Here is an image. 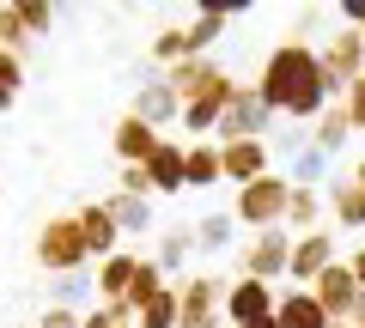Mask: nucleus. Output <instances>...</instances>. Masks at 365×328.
I'll return each mask as SVG.
<instances>
[{
  "mask_svg": "<svg viewBox=\"0 0 365 328\" xmlns=\"http://www.w3.org/2000/svg\"><path fill=\"white\" fill-rule=\"evenodd\" d=\"M287 231H292V237H311V231H323V189H292Z\"/></svg>",
  "mask_w": 365,
  "mask_h": 328,
  "instance_id": "23",
  "label": "nucleus"
},
{
  "mask_svg": "<svg viewBox=\"0 0 365 328\" xmlns=\"http://www.w3.org/2000/svg\"><path fill=\"white\" fill-rule=\"evenodd\" d=\"M311 85H323V55H317L304 37L274 43V49H268V61H262V73H256L262 104H268L274 116H287V110L299 104V97L311 92Z\"/></svg>",
  "mask_w": 365,
  "mask_h": 328,
  "instance_id": "1",
  "label": "nucleus"
},
{
  "mask_svg": "<svg viewBox=\"0 0 365 328\" xmlns=\"http://www.w3.org/2000/svg\"><path fill=\"white\" fill-rule=\"evenodd\" d=\"M353 189H359V195H365V158H359V164H353Z\"/></svg>",
  "mask_w": 365,
  "mask_h": 328,
  "instance_id": "38",
  "label": "nucleus"
},
{
  "mask_svg": "<svg viewBox=\"0 0 365 328\" xmlns=\"http://www.w3.org/2000/svg\"><path fill=\"white\" fill-rule=\"evenodd\" d=\"M189 55H195V49H189V25H165L153 43H146V61L165 67V73H170L177 61H189Z\"/></svg>",
  "mask_w": 365,
  "mask_h": 328,
  "instance_id": "24",
  "label": "nucleus"
},
{
  "mask_svg": "<svg viewBox=\"0 0 365 328\" xmlns=\"http://www.w3.org/2000/svg\"><path fill=\"white\" fill-rule=\"evenodd\" d=\"M274 304H280V286H268V280H232V292H225V328L268 322Z\"/></svg>",
  "mask_w": 365,
  "mask_h": 328,
  "instance_id": "11",
  "label": "nucleus"
},
{
  "mask_svg": "<svg viewBox=\"0 0 365 328\" xmlns=\"http://www.w3.org/2000/svg\"><path fill=\"white\" fill-rule=\"evenodd\" d=\"M128 110L146 122V128H158V134H165V128H182V97L170 92V79H158V85H140Z\"/></svg>",
  "mask_w": 365,
  "mask_h": 328,
  "instance_id": "15",
  "label": "nucleus"
},
{
  "mask_svg": "<svg viewBox=\"0 0 365 328\" xmlns=\"http://www.w3.org/2000/svg\"><path fill=\"white\" fill-rule=\"evenodd\" d=\"M19 13H25V31H31V37H49V31L61 25V13L43 6V0H19Z\"/></svg>",
  "mask_w": 365,
  "mask_h": 328,
  "instance_id": "30",
  "label": "nucleus"
},
{
  "mask_svg": "<svg viewBox=\"0 0 365 328\" xmlns=\"http://www.w3.org/2000/svg\"><path fill=\"white\" fill-rule=\"evenodd\" d=\"M220 158H225V183H232V189H250L256 176L274 171V164H268L274 146L268 140H232V146H220Z\"/></svg>",
  "mask_w": 365,
  "mask_h": 328,
  "instance_id": "14",
  "label": "nucleus"
},
{
  "mask_svg": "<svg viewBox=\"0 0 365 328\" xmlns=\"http://www.w3.org/2000/svg\"><path fill=\"white\" fill-rule=\"evenodd\" d=\"M146 183L153 195H182L189 189V140H165L153 158H146Z\"/></svg>",
  "mask_w": 365,
  "mask_h": 328,
  "instance_id": "13",
  "label": "nucleus"
},
{
  "mask_svg": "<svg viewBox=\"0 0 365 328\" xmlns=\"http://www.w3.org/2000/svg\"><path fill=\"white\" fill-rule=\"evenodd\" d=\"M274 110L262 104V92L256 85H237L232 92V104H225V116H220V134L213 140L220 146H232V140H274Z\"/></svg>",
  "mask_w": 365,
  "mask_h": 328,
  "instance_id": "6",
  "label": "nucleus"
},
{
  "mask_svg": "<svg viewBox=\"0 0 365 328\" xmlns=\"http://www.w3.org/2000/svg\"><path fill=\"white\" fill-rule=\"evenodd\" d=\"M122 195H146V201H153V183H146V164H122Z\"/></svg>",
  "mask_w": 365,
  "mask_h": 328,
  "instance_id": "36",
  "label": "nucleus"
},
{
  "mask_svg": "<svg viewBox=\"0 0 365 328\" xmlns=\"http://www.w3.org/2000/svg\"><path fill=\"white\" fill-rule=\"evenodd\" d=\"M31 255H37V268H43L49 280L98 268V262H91V250H86V231H79L73 213H55V219H43V225H37V243H31Z\"/></svg>",
  "mask_w": 365,
  "mask_h": 328,
  "instance_id": "2",
  "label": "nucleus"
},
{
  "mask_svg": "<svg viewBox=\"0 0 365 328\" xmlns=\"http://www.w3.org/2000/svg\"><path fill=\"white\" fill-rule=\"evenodd\" d=\"M189 255H195V225H170V231L158 237V268H165V274H182Z\"/></svg>",
  "mask_w": 365,
  "mask_h": 328,
  "instance_id": "26",
  "label": "nucleus"
},
{
  "mask_svg": "<svg viewBox=\"0 0 365 328\" xmlns=\"http://www.w3.org/2000/svg\"><path fill=\"white\" fill-rule=\"evenodd\" d=\"M13 104H19V97H13V92H6V85H0V116H6V110H13Z\"/></svg>",
  "mask_w": 365,
  "mask_h": 328,
  "instance_id": "39",
  "label": "nucleus"
},
{
  "mask_svg": "<svg viewBox=\"0 0 365 328\" xmlns=\"http://www.w3.org/2000/svg\"><path fill=\"white\" fill-rule=\"evenodd\" d=\"M158 146H165V134L146 128L134 110H122V122H116V158H122V164H146Z\"/></svg>",
  "mask_w": 365,
  "mask_h": 328,
  "instance_id": "17",
  "label": "nucleus"
},
{
  "mask_svg": "<svg viewBox=\"0 0 365 328\" xmlns=\"http://www.w3.org/2000/svg\"><path fill=\"white\" fill-rule=\"evenodd\" d=\"M335 104L347 110V122H353V134H365V79H353V85H347V92L335 97Z\"/></svg>",
  "mask_w": 365,
  "mask_h": 328,
  "instance_id": "31",
  "label": "nucleus"
},
{
  "mask_svg": "<svg viewBox=\"0 0 365 328\" xmlns=\"http://www.w3.org/2000/svg\"><path fill=\"white\" fill-rule=\"evenodd\" d=\"M274 152H280V158H287V164H292V158H299L304 152V146H311V128H287V134H274Z\"/></svg>",
  "mask_w": 365,
  "mask_h": 328,
  "instance_id": "34",
  "label": "nucleus"
},
{
  "mask_svg": "<svg viewBox=\"0 0 365 328\" xmlns=\"http://www.w3.org/2000/svg\"><path fill=\"white\" fill-rule=\"evenodd\" d=\"M292 189H329V158L317 152V146H304L299 158H292V171H287Z\"/></svg>",
  "mask_w": 365,
  "mask_h": 328,
  "instance_id": "27",
  "label": "nucleus"
},
{
  "mask_svg": "<svg viewBox=\"0 0 365 328\" xmlns=\"http://www.w3.org/2000/svg\"><path fill=\"white\" fill-rule=\"evenodd\" d=\"M287 207H292V183L280 171L256 176V183L237 189V201H232V213H237L244 231H274V225H287Z\"/></svg>",
  "mask_w": 365,
  "mask_h": 328,
  "instance_id": "4",
  "label": "nucleus"
},
{
  "mask_svg": "<svg viewBox=\"0 0 365 328\" xmlns=\"http://www.w3.org/2000/svg\"><path fill=\"white\" fill-rule=\"evenodd\" d=\"M165 79H170V92H177L182 104H201V97H232V92H237V79L225 73L213 55H189V61H177Z\"/></svg>",
  "mask_w": 365,
  "mask_h": 328,
  "instance_id": "7",
  "label": "nucleus"
},
{
  "mask_svg": "<svg viewBox=\"0 0 365 328\" xmlns=\"http://www.w3.org/2000/svg\"><path fill=\"white\" fill-rule=\"evenodd\" d=\"M292 243H299V237H292L287 225L250 231L244 243H237V280H268V286H280L287 268H292Z\"/></svg>",
  "mask_w": 365,
  "mask_h": 328,
  "instance_id": "3",
  "label": "nucleus"
},
{
  "mask_svg": "<svg viewBox=\"0 0 365 328\" xmlns=\"http://www.w3.org/2000/svg\"><path fill=\"white\" fill-rule=\"evenodd\" d=\"M341 262V243H335V231H311V237H299L292 243V268H287V286H299V292H311L317 286V274L323 268H335Z\"/></svg>",
  "mask_w": 365,
  "mask_h": 328,
  "instance_id": "10",
  "label": "nucleus"
},
{
  "mask_svg": "<svg viewBox=\"0 0 365 328\" xmlns=\"http://www.w3.org/2000/svg\"><path fill=\"white\" fill-rule=\"evenodd\" d=\"M104 207L116 213L122 237H140V231H153V201H146V195H122V189H116V195H110Z\"/></svg>",
  "mask_w": 365,
  "mask_h": 328,
  "instance_id": "25",
  "label": "nucleus"
},
{
  "mask_svg": "<svg viewBox=\"0 0 365 328\" xmlns=\"http://www.w3.org/2000/svg\"><path fill=\"white\" fill-rule=\"evenodd\" d=\"M225 292H232V280H220V274L177 280V304H182L177 328H220L225 322Z\"/></svg>",
  "mask_w": 365,
  "mask_h": 328,
  "instance_id": "5",
  "label": "nucleus"
},
{
  "mask_svg": "<svg viewBox=\"0 0 365 328\" xmlns=\"http://www.w3.org/2000/svg\"><path fill=\"white\" fill-rule=\"evenodd\" d=\"M0 49H13V55H25V49H31V31H25L19 0H13V6H0Z\"/></svg>",
  "mask_w": 365,
  "mask_h": 328,
  "instance_id": "29",
  "label": "nucleus"
},
{
  "mask_svg": "<svg viewBox=\"0 0 365 328\" xmlns=\"http://www.w3.org/2000/svg\"><path fill=\"white\" fill-rule=\"evenodd\" d=\"M323 201H329V219H335L341 231H365V195L353 189V176L329 183V189H323Z\"/></svg>",
  "mask_w": 365,
  "mask_h": 328,
  "instance_id": "20",
  "label": "nucleus"
},
{
  "mask_svg": "<svg viewBox=\"0 0 365 328\" xmlns=\"http://www.w3.org/2000/svg\"><path fill=\"white\" fill-rule=\"evenodd\" d=\"M73 219H79V231H86V250H91V262H110L116 250H128V237H122L116 213H110L104 201H79V207H73Z\"/></svg>",
  "mask_w": 365,
  "mask_h": 328,
  "instance_id": "12",
  "label": "nucleus"
},
{
  "mask_svg": "<svg viewBox=\"0 0 365 328\" xmlns=\"http://www.w3.org/2000/svg\"><path fill=\"white\" fill-rule=\"evenodd\" d=\"M341 262H347V268H353V280H359V292H365V237H359V243H353V250H347V255H341Z\"/></svg>",
  "mask_w": 365,
  "mask_h": 328,
  "instance_id": "37",
  "label": "nucleus"
},
{
  "mask_svg": "<svg viewBox=\"0 0 365 328\" xmlns=\"http://www.w3.org/2000/svg\"><path fill=\"white\" fill-rule=\"evenodd\" d=\"M177 316H182V304H177V286H165L153 304H146L140 316H134V328H177Z\"/></svg>",
  "mask_w": 365,
  "mask_h": 328,
  "instance_id": "28",
  "label": "nucleus"
},
{
  "mask_svg": "<svg viewBox=\"0 0 365 328\" xmlns=\"http://www.w3.org/2000/svg\"><path fill=\"white\" fill-rule=\"evenodd\" d=\"M0 85H6V92H25V55H13V49H0Z\"/></svg>",
  "mask_w": 365,
  "mask_h": 328,
  "instance_id": "32",
  "label": "nucleus"
},
{
  "mask_svg": "<svg viewBox=\"0 0 365 328\" xmlns=\"http://www.w3.org/2000/svg\"><path fill=\"white\" fill-rule=\"evenodd\" d=\"M250 328H280V322H274V316H268V322H250Z\"/></svg>",
  "mask_w": 365,
  "mask_h": 328,
  "instance_id": "40",
  "label": "nucleus"
},
{
  "mask_svg": "<svg viewBox=\"0 0 365 328\" xmlns=\"http://www.w3.org/2000/svg\"><path fill=\"white\" fill-rule=\"evenodd\" d=\"M347 140H353V122H347V110H341V104H329L323 116L311 122V146H317L323 158H335V152H347Z\"/></svg>",
  "mask_w": 365,
  "mask_h": 328,
  "instance_id": "21",
  "label": "nucleus"
},
{
  "mask_svg": "<svg viewBox=\"0 0 365 328\" xmlns=\"http://www.w3.org/2000/svg\"><path fill=\"white\" fill-rule=\"evenodd\" d=\"M79 328H134V316L122 310V304H116V310H110V304H98V310H86V322H79Z\"/></svg>",
  "mask_w": 365,
  "mask_h": 328,
  "instance_id": "33",
  "label": "nucleus"
},
{
  "mask_svg": "<svg viewBox=\"0 0 365 328\" xmlns=\"http://www.w3.org/2000/svg\"><path fill=\"white\" fill-rule=\"evenodd\" d=\"M225 250H237V213L213 207L195 219V255H225Z\"/></svg>",
  "mask_w": 365,
  "mask_h": 328,
  "instance_id": "18",
  "label": "nucleus"
},
{
  "mask_svg": "<svg viewBox=\"0 0 365 328\" xmlns=\"http://www.w3.org/2000/svg\"><path fill=\"white\" fill-rule=\"evenodd\" d=\"M220 176H225L220 140H189V189H220Z\"/></svg>",
  "mask_w": 365,
  "mask_h": 328,
  "instance_id": "22",
  "label": "nucleus"
},
{
  "mask_svg": "<svg viewBox=\"0 0 365 328\" xmlns=\"http://www.w3.org/2000/svg\"><path fill=\"white\" fill-rule=\"evenodd\" d=\"M317 55H323V79H329V92H347L353 79H365V31H347L341 25L329 43H317Z\"/></svg>",
  "mask_w": 365,
  "mask_h": 328,
  "instance_id": "9",
  "label": "nucleus"
},
{
  "mask_svg": "<svg viewBox=\"0 0 365 328\" xmlns=\"http://www.w3.org/2000/svg\"><path fill=\"white\" fill-rule=\"evenodd\" d=\"M79 322H86V310H61V304H49L37 316V328H79Z\"/></svg>",
  "mask_w": 365,
  "mask_h": 328,
  "instance_id": "35",
  "label": "nucleus"
},
{
  "mask_svg": "<svg viewBox=\"0 0 365 328\" xmlns=\"http://www.w3.org/2000/svg\"><path fill=\"white\" fill-rule=\"evenodd\" d=\"M134 274H140V255H128V250H116L110 262H98L91 268V280H98V304H128V292H134Z\"/></svg>",
  "mask_w": 365,
  "mask_h": 328,
  "instance_id": "16",
  "label": "nucleus"
},
{
  "mask_svg": "<svg viewBox=\"0 0 365 328\" xmlns=\"http://www.w3.org/2000/svg\"><path fill=\"white\" fill-rule=\"evenodd\" d=\"M311 298L323 304V316H329L335 328H353V322H359V298H365V292H359V280H353V268L335 262V268H323V274H317Z\"/></svg>",
  "mask_w": 365,
  "mask_h": 328,
  "instance_id": "8",
  "label": "nucleus"
},
{
  "mask_svg": "<svg viewBox=\"0 0 365 328\" xmlns=\"http://www.w3.org/2000/svg\"><path fill=\"white\" fill-rule=\"evenodd\" d=\"M232 18H244V6H201V13L189 18V49H195V55H213V43L225 37Z\"/></svg>",
  "mask_w": 365,
  "mask_h": 328,
  "instance_id": "19",
  "label": "nucleus"
}]
</instances>
